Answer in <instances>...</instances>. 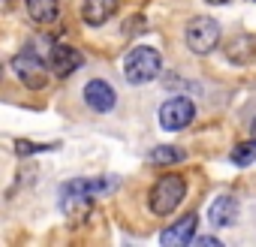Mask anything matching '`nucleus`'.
<instances>
[{
	"instance_id": "1",
	"label": "nucleus",
	"mask_w": 256,
	"mask_h": 247,
	"mask_svg": "<svg viewBox=\"0 0 256 247\" xmlns=\"http://www.w3.org/2000/svg\"><path fill=\"white\" fill-rule=\"evenodd\" d=\"M184 196H187V181L181 175H163L151 187V193H148V208L157 217H169V214L178 211V205L184 202Z\"/></svg>"
},
{
	"instance_id": "2",
	"label": "nucleus",
	"mask_w": 256,
	"mask_h": 247,
	"mask_svg": "<svg viewBox=\"0 0 256 247\" xmlns=\"http://www.w3.org/2000/svg\"><path fill=\"white\" fill-rule=\"evenodd\" d=\"M160 66H163V58L151 46H139V48H133L124 58V76H126L130 84H145V82L157 78Z\"/></svg>"
},
{
	"instance_id": "3",
	"label": "nucleus",
	"mask_w": 256,
	"mask_h": 247,
	"mask_svg": "<svg viewBox=\"0 0 256 247\" xmlns=\"http://www.w3.org/2000/svg\"><path fill=\"white\" fill-rule=\"evenodd\" d=\"M12 70H16V76H18L30 90H42V88L48 84V72H52L48 58L36 54L34 48H24L22 54H16V58H12Z\"/></svg>"
},
{
	"instance_id": "4",
	"label": "nucleus",
	"mask_w": 256,
	"mask_h": 247,
	"mask_svg": "<svg viewBox=\"0 0 256 247\" xmlns=\"http://www.w3.org/2000/svg\"><path fill=\"white\" fill-rule=\"evenodd\" d=\"M187 46L193 54H211L220 46V24L208 16H196L187 24Z\"/></svg>"
},
{
	"instance_id": "5",
	"label": "nucleus",
	"mask_w": 256,
	"mask_h": 247,
	"mask_svg": "<svg viewBox=\"0 0 256 247\" xmlns=\"http://www.w3.org/2000/svg\"><path fill=\"white\" fill-rule=\"evenodd\" d=\"M196 118V106L187 96H172L169 102H163L160 108V127L169 133H178L184 127H190V120Z\"/></svg>"
},
{
	"instance_id": "6",
	"label": "nucleus",
	"mask_w": 256,
	"mask_h": 247,
	"mask_svg": "<svg viewBox=\"0 0 256 247\" xmlns=\"http://www.w3.org/2000/svg\"><path fill=\"white\" fill-rule=\"evenodd\" d=\"M48 66H52L54 78H66L82 66V54L72 46H52L48 48Z\"/></svg>"
},
{
	"instance_id": "7",
	"label": "nucleus",
	"mask_w": 256,
	"mask_h": 247,
	"mask_svg": "<svg viewBox=\"0 0 256 247\" xmlns=\"http://www.w3.org/2000/svg\"><path fill=\"white\" fill-rule=\"evenodd\" d=\"M118 187V178H78V181H66L60 187V196H102V193H112Z\"/></svg>"
},
{
	"instance_id": "8",
	"label": "nucleus",
	"mask_w": 256,
	"mask_h": 247,
	"mask_svg": "<svg viewBox=\"0 0 256 247\" xmlns=\"http://www.w3.org/2000/svg\"><path fill=\"white\" fill-rule=\"evenodd\" d=\"M196 229H199V217H196V214H187V217H181L178 223H172V226L160 235V241H163L166 247H184V244H193V241H196Z\"/></svg>"
},
{
	"instance_id": "9",
	"label": "nucleus",
	"mask_w": 256,
	"mask_h": 247,
	"mask_svg": "<svg viewBox=\"0 0 256 247\" xmlns=\"http://www.w3.org/2000/svg\"><path fill=\"white\" fill-rule=\"evenodd\" d=\"M84 102H88L94 112L106 114V112H112V108H114L118 96H114V90H112V84H108V82L94 78V82H88V84H84Z\"/></svg>"
},
{
	"instance_id": "10",
	"label": "nucleus",
	"mask_w": 256,
	"mask_h": 247,
	"mask_svg": "<svg viewBox=\"0 0 256 247\" xmlns=\"http://www.w3.org/2000/svg\"><path fill=\"white\" fill-rule=\"evenodd\" d=\"M238 199H232V196H217L214 202H211V208H208V217H211V226L217 229H226V226H235V220H238Z\"/></svg>"
},
{
	"instance_id": "11",
	"label": "nucleus",
	"mask_w": 256,
	"mask_h": 247,
	"mask_svg": "<svg viewBox=\"0 0 256 247\" xmlns=\"http://www.w3.org/2000/svg\"><path fill=\"white\" fill-rule=\"evenodd\" d=\"M118 12V0H84L82 6V18L88 28H102L108 18H114Z\"/></svg>"
},
{
	"instance_id": "12",
	"label": "nucleus",
	"mask_w": 256,
	"mask_h": 247,
	"mask_svg": "<svg viewBox=\"0 0 256 247\" xmlns=\"http://www.w3.org/2000/svg\"><path fill=\"white\" fill-rule=\"evenodd\" d=\"M60 12V4L58 0H28V16L36 22V24H52Z\"/></svg>"
},
{
	"instance_id": "13",
	"label": "nucleus",
	"mask_w": 256,
	"mask_h": 247,
	"mask_svg": "<svg viewBox=\"0 0 256 247\" xmlns=\"http://www.w3.org/2000/svg\"><path fill=\"white\" fill-rule=\"evenodd\" d=\"M181 160H187V154L181 148H175V145H160V148H154L148 154L151 166H172V163H181Z\"/></svg>"
},
{
	"instance_id": "14",
	"label": "nucleus",
	"mask_w": 256,
	"mask_h": 247,
	"mask_svg": "<svg viewBox=\"0 0 256 247\" xmlns=\"http://www.w3.org/2000/svg\"><path fill=\"white\" fill-rule=\"evenodd\" d=\"M253 160H256V142H253V139L235 145V151H232V163H235V166H250Z\"/></svg>"
},
{
	"instance_id": "15",
	"label": "nucleus",
	"mask_w": 256,
	"mask_h": 247,
	"mask_svg": "<svg viewBox=\"0 0 256 247\" xmlns=\"http://www.w3.org/2000/svg\"><path fill=\"white\" fill-rule=\"evenodd\" d=\"M250 40H253V36H235V40H232V46H229V52H226L232 64H250V60H253L250 54H244V46H247Z\"/></svg>"
},
{
	"instance_id": "16",
	"label": "nucleus",
	"mask_w": 256,
	"mask_h": 247,
	"mask_svg": "<svg viewBox=\"0 0 256 247\" xmlns=\"http://www.w3.org/2000/svg\"><path fill=\"white\" fill-rule=\"evenodd\" d=\"M60 148V142H52V145H36V142H28V139H18L16 142V151L22 154V157H28V154H42V151H58Z\"/></svg>"
},
{
	"instance_id": "17",
	"label": "nucleus",
	"mask_w": 256,
	"mask_h": 247,
	"mask_svg": "<svg viewBox=\"0 0 256 247\" xmlns=\"http://www.w3.org/2000/svg\"><path fill=\"white\" fill-rule=\"evenodd\" d=\"M196 244H205V247H220V238H211V235H205V238H196Z\"/></svg>"
},
{
	"instance_id": "18",
	"label": "nucleus",
	"mask_w": 256,
	"mask_h": 247,
	"mask_svg": "<svg viewBox=\"0 0 256 247\" xmlns=\"http://www.w3.org/2000/svg\"><path fill=\"white\" fill-rule=\"evenodd\" d=\"M250 136H253V142H256V118H253V124H250Z\"/></svg>"
},
{
	"instance_id": "19",
	"label": "nucleus",
	"mask_w": 256,
	"mask_h": 247,
	"mask_svg": "<svg viewBox=\"0 0 256 247\" xmlns=\"http://www.w3.org/2000/svg\"><path fill=\"white\" fill-rule=\"evenodd\" d=\"M208 4H214V6H223V4H232V0H208Z\"/></svg>"
}]
</instances>
